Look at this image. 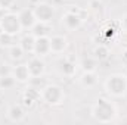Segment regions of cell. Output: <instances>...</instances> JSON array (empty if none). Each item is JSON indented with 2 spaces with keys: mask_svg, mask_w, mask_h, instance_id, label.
Wrapping results in <instances>:
<instances>
[{
  "mask_svg": "<svg viewBox=\"0 0 127 125\" xmlns=\"http://www.w3.org/2000/svg\"><path fill=\"white\" fill-rule=\"evenodd\" d=\"M92 113H93V118L96 121L102 122V124H106V122H111L115 116V106L106 100V99H99L96 102V104L92 109Z\"/></svg>",
  "mask_w": 127,
  "mask_h": 125,
  "instance_id": "1",
  "label": "cell"
},
{
  "mask_svg": "<svg viewBox=\"0 0 127 125\" xmlns=\"http://www.w3.org/2000/svg\"><path fill=\"white\" fill-rule=\"evenodd\" d=\"M105 87L111 96L121 97L127 93V78L124 75L114 74V75L108 77V80L105 81Z\"/></svg>",
  "mask_w": 127,
  "mask_h": 125,
  "instance_id": "2",
  "label": "cell"
},
{
  "mask_svg": "<svg viewBox=\"0 0 127 125\" xmlns=\"http://www.w3.org/2000/svg\"><path fill=\"white\" fill-rule=\"evenodd\" d=\"M0 31L18 35L19 32L22 31V27H21V22H19L18 15L16 13H10V12L9 13H4L0 18Z\"/></svg>",
  "mask_w": 127,
  "mask_h": 125,
  "instance_id": "3",
  "label": "cell"
},
{
  "mask_svg": "<svg viewBox=\"0 0 127 125\" xmlns=\"http://www.w3.org/2000/svg\"><path fill=\"white\" fill-rule=\"evenodd\" d=\"M41 99L47 104H59L64 100V91H62V88L58 87V85L47 84L41 90Z\"/></svg>",
  "mask_w": 127,
  "mask_h": 125,
  "instance_id": "4",
  "label": "cell"
},
{
  "mask_svg": "<svg viewBox=\"0 0 127 125\" xmlns=\"http://www.w3.org/2000/svg\"><path fill=\"white\" fill-rule=\"evenodd\" d=\"M32 12H34L37 21H40V22H47V24L52 21V18H53V15H55L53 7H52L50 4H47V3H37V4L34 6Z\"/></svg>",
  "mask_w": 127,
  "mask_h": 125,
  "instance_id": "5",
  "label": "cell"
},
{
  "mask_svg": "<svg viewBox=\"0 0 127 125\" xmlns=\"http://www.w3.org/2000/svg\"><path fill=\"white\" fill-rule=\"evenodd\" d=\"M62 24L65 25L66 30H77V28H80V25L83 24V19L78 16L77 12L69 10V12H66V13L64 15Z\"/></svg>",
  "mask_w": 127,
  "mask_h": 125,
  "instance_id": "6",
  "label": "cell"
},
{
  "mask_svg": "<svg viewBox=\"0 0 127 125\" xmlns=\"http://www.w3.org/2000/svg\"><path fill=\"white\" fill-rule=\"evenodd\" d=\"M18 18H19L22 30H31L32 27H34V24L37 22L32 9H24V10H21L19 15H18Z\"/></svg>",
  "mask_w": 127,
  "mask_h": 125,
  "instance_id": "7",
  "label": "cell"
},
{
  "mask_svg": "<svg viewBox=\"0 0 127 125\" xmlns=\"http://www.w3.org/2000/svg\"><path fill=\"white\" fill-rule=\"evenodd\" d=\"M47 53H50V40H49V37H38V38H35L34 55L41 58V56H46Z\"/></svg>",
  "mask_w": 127,
  "mask_h": 125,
  "instance_id": "8",
  "label": "cell"
},
{
  "mask_svg": "<svg viewBox=\"0 0 127 125\" xmlns=\"http://www.w3.org/2000/svg\"><path fill=\"white\" fill-rule=\"evenodd\" d=\"M28 69L31 72V77H38V75H43L44 74L46 65H44L43 59L40 56H34V58L30 59V62H28Z\"/></svg>",
  "mask_w": 127,
  "mask_h": 125,
  "instance_id": "9",
  "label": "cell"
},
{
  "mask_svg": "<svg viewBox=\"0 0 127 125\" xmlns=\"http://www.w3.org/2000/svg\"><path fill=\"white\" fill-rule=\"evenodd\" d=\"M49 40H50V52L53 53H62L68 47V41L64 35H53L49 37Z\"/></svg>",
  "mask_w": 127,
  "mask_h": 125,
  "instance_id": "10",
  "label": "cell"
},
{
  "mask_svg": "<svg viewBox=\"0 0 127 125\" xmlns=\"http://www.w3.org/2000/svg\"><path fill=\"white\" fill-rule=\"evenodd\" d=\"M12 75L18 83H27L31 78V72L28 69V65H18L12 68Z\"/></svg>",
  "mask_w": 127,
  "mask_h": 125,
  "instance_id": "11",
  "label": "cell"
},
{
  "mask_svg": "<svg viewBox=\"0 0 127 125\" xmlns=\"http://www.w3.org/2000/svg\"><path fill=\"white\" fill-rule=\"evenodd\" d=\"M49 32H50V25H49L47 22H40V21H37V22L34 24V27L31 28V34L35 38H38V37H47Z\"/></svg>",
  "mask_w": 127,
  "mask_h": 125,
  "instance_id": "12",
  "label": "cell"
},
{
  "mask_svg": "<svg viewBox=\"0 0 127 125\" xmlns=\"http://www.w3.org/2000/svg\"><path fill=\"white\" fill-rule=\"evenodd\" d=\"M7 115H9V119H10L12 122H21V121L24 119V116H25L24 109H22L21 104H13V106H10L9 110H7Z\"/></svg>",
  "mask_w": 127,
  "mask_h": 125,
  "instance_id": "13",
  "label": "cell"
},
{
  "mask_svg": "<svg viewBox=\"0 0 127 125\" xmlns=\"http://www.w3.org/2000/svg\"><path fill=\"white\" fill-rule=\"evenodd\" d=\"M34 43H35V37L32 35L31 32L24 35L21 40H19V46L22 47V50L25 53H34Z\"/></svg>",
  "mask_w": 127,
  "mask_h": 125,
  "instance_id": "14",
  "label": "cell"
},
{
  "mask_svg": "<svg viewBox=\"0 0 127 125\" xmlns=\"http://www.w3.org/2000/svg\"><path fill=\"white\" fill-rule=\"evenodd\" d=\"M16 44V35L15 34H9V32L0 31V46L1 47H12Z\"/></svg>",
  "mask_w": 127,
  "mask_h": 125,
  "instance_id": "15",
  "label": "cell"
},
{
  "mask_svg": "<svg viewBox=\"0 0 127 125\" xmlns=\"http://www.w3.org/2000/svg\"><path fill=\"white\" fill-rule=\"evenodd\" d=\"M59 72L66 77H71L75 72V65L66 59H62V61H59Z\"/></svg>",
  "mask_w": 127,
  "mask_h": 125,
  "instance_id": "16",
  "label": "cell"
},
{
  "mask_svg": "<svg viewBox=\"0 0 127 125\" xmlns=\"http://www.w3.org/2000/svg\"><path fill=\"white\" fill-rule=\"evenodd\" d=\"M80 81H81V84H83L84 87H93V85H96V83H97V77H96L95 72L84 71V74L81 75Z\"/></svg>",
  "mask_w": 127,
  "mask_h": 125,
  "instance_id": "17",
  "label": "cell"
},
{
  "mask_svg": "<svg viewBox=\"0 0 127 125\" xmlns=\"http://www.w3.org/2000/svg\"><path fill=\"white\" fill-rule=\"evenodd\" d=\"M28 84L31 85V87H34V88H37V90H43L49 83H47V80L43 77V75H38V77H31L30 80H28Z\"/></svg>",
  "mask_w": 127,
  "mask_h": 125,
  "instance_id": "18",
  "label": "cell"
},
{
  "mask_svg": "<svg viewBox=\"0 0 127 125\" xmlns=\"http://www.w3.org/2000/svg\"><path fill=\"white\" fill-rule=\"evenodd\" d=\"M15 84H16V80H15V77L12 74L0 77V90H10Z\"/></svg>",
  "mask_w": 127,
  "mask_h": 125,
  "instance_id": "19",
  "label": "cell"
},
{
  "mask_svg": "<svg viewBox=\"0 0 127 125\" xmlns=\"http://www.w3.org/2000/svg\"><path fill=\"white\" fill-rule=\"evenodd\" d=\"M93 53H95V59H97V61H106L108 56H109V49L105 44H99L95 49Z\"/></svg>",
  "mask_w": 127,
  "mask_h": 125,
  "instance_id": "20",
  "label": "cell"
},
{
  "mask_svg": "<svg viewBox=\"0 0 127 125\" xmlns=\"http://www.w3.org/2000/svg\"><path fill=\"white\" fill-rule=\"evenodd\" d=\"M24 53H25V52L22 50V47H21L19 44H15V46L9 47V55H10V58H12L13 61H19V59H22Z\"/></svg>",
  "mask_w": 127,
  "mask_h": 125,
  "instance_id": "21",
  "label": "cell"
},
{
  "mask_svg": "<svg viewBox=\"0 0 127 125\" xmlns=\"http://www.w3.org/2000/svg\"><path fill=\"white\" fill-rule=\"evenodd\" d=\"M96 66H97V63H96V59H93V58H86V59H83V62H81V68H83V71L95 72Z\"/></svg>",
  "mask_w": 127,
  "mask_h": 125,
  "instance_id": "22",
  "label": "cell"
},
{
  "mask_svg": "<svg viewBox=\"0 0 127 125\" xmlns=\"http://www.w3.org/2000/svg\"><path fill=\"white\" fill-rule=\"evenodd\" d=\"M24 96L25 97H28V99H31V100H37V99H40L41 97V91L40 90H37V88H34V87H28L27 90H25V93H24Z\"/></svg>",
  "mask_w": 127,
  "mask_h": 125,
  "instance_id": "23",
  "label": "cell"
},
{
  "mask_svg": "<svg viewBox=\"0 0 127 125\" xmlns=\"http://www.w3.org/2000/svg\"><path fill=\"white\" fill-rule=\"evenodd\" d=\"M90 7L96 10V12H99V10H102L103 9V3L100 1V0H92L90 1Z\"/></svg>",
  "mask_w": 127,
  "mask_h": 125,
  "instance_id": "24",
  "label": "cell"
},
{
  "mask_svg": "<svg viewBox=\"0 0 127 125\" xmlns=\"http://www.w3.org/2000/svg\"><path fill=\"white\" fill-rule=\"evenodd\" d=\"M10 74H12V68L9 65H0V77L10 75Z\"/></svg>",
  "mask_w": 127,
  "mask_h": 125,
  "instance_id": "25",
  "label": "cell"
},
{
  "mask_svg": "<svg viewBox=\"0 0 127 125\" xmlns=\"http://www.w3.org/2000/svg\"><path fill=\"white\" fill-rule=\"evenodd\" d=\"M13 3H15V0H0V7L1 9H9V7L13 6Z\"/></svg>",
  "mask_w": 127,
  "mask_h": 125,
  "instance_id": "26",
  "label": "cell"
},
{
  "mask_svg": "<svg viewBox=\"0 0 127 125\" xmlns=\"http://www.w3.org/2000/svg\"><path fill=\"white\" fill-rule=\"evenodd\" d=\"M22 102H24L22 104H24V106H27V107H31L32 104H34V100H31V99H28V97H25V96L22 97Z\"/></svg>",
  "mask_w": 127,
  "mask_h": 125,
  "instance_id": "27",
  "label": "cell"
},
{
  "mask_svg": "<svg viewBox=\"0 0 127 125\" xmlns=\"http://www.w3.org/2000/svg\"><path fill=\"white\" fill-rule=\"evenodd\" d=\"M121 28L124 30V32H127V13L123 16V19H121Z\"/></svg>",
  "mask_w": 127,
  "mask_h": 125,
  "instance_id": "28",
  "label": "cell"
},
{
  "mask_svg": "<svg viewBox=\"0 0 127 125\" xmlns=\"http://www.w3.org/2000/svg\"><path fill=\"white\" fill-rule=\"evenodd\" d=\"M123 61H124V62L127 63V49L124 50V53H123Z\"/></svg>",
  "mask_w": 127,
  "mask_h": 125,
  "instance_id": "29",
  "label": "cell"
},
{
  "mask_svg": "<svg viewBox=\"0 0 127 125\" xmlns=\"http://www.w3.org/2000/svg\"><path fill=\"white\" fill-rule=\"evenodd\" d=\"M0 9H1V7H0Z\"/></svg>",
  "mask_w": 127,
  "mask_h": 125,
  "instance_id": "30",
  "label": "cell"
}]
</instances>
